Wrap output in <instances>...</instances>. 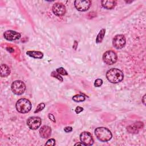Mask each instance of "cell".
Returning <instances> with one entry per match:
<instances>
[{
	"label": "cell",
	"instance_id": "cell-15",
	"mask_svg": "<svg viewBox=\"0 0 146 146\" xmlns=\"http://www.w3.org/2000/svg\"><path fill=\"white\" fill-rule=\"evenodd\" d=\"M1 77H6L10 74V68L6 64H2L0 67Z\"/></svg>",
	"mask_w": 146,
	"mask_h": 146
},
{
	"label": "cell",
	"instance_id": "cell-27",
	"mask_svg": "<svg viewBox=\"0 0 146 146\" xmlns=\"http://www.w3.org/2000/svg\"><path fill=\"white\" fill-rule=\"evenodd\" d=\"M75 145H84L82 143H76V144H75Z\"/></svg>",
	"mask_w": 146,
	"mask_h": 146
},
{
	"label": "cell",
	"instance_id": "cell-12",
	"mask_svg": "<svg viewBox=\"0 0 146 146\" xmlns=\"http://www.w3.org/2000/svg\"><path fill=\"white\" fill-rule=\"evenodd\" d=\"M143 123L141 121H137L134 124L127 127V131L129 133H138L139 131L143 128Z\"/></svg>",
	"mask_w": 146,
	"mask_h": 146
},
{
	"label": "cell",
	"instance_id": "cell-4",
	"mask_svg": "<svg viewBox=\"0 0 146 146\" xmlns=\"http://www.w3.org/2000/svg\"><path fill=\"white\" fill-rule=\"evenodd\" d=\"M103 60L104 62L108 65L115 63L117 60V56L115 52L112 50L106 51L103 55Z\"/></svg>",
	"mask_w": 146,
	"mask_h": 146
},
{
	"label": "cell",
	"instance_id": "cell-8",
	"mask_svg": "<svg viewBox=\"0 0 146 146\" xmlns=\"http://www.w3.org/2000/svg\"><path fill=\"white\" fill-rule=\"evenodd\" d=\"M42 120L39 117L32 116L30 117L27 120V124L31 129H36L41 124Z\"/></svg>",
	"mask_w": 146,
	"mask_h": 146
},
{
	"label": "cell",
	"instance_id": "cell-3",
	"mask_svg": "<svg viewBox=\"0 0 146 146\" xmlns=\"http://www.w3.org/2000/svg\"><path fill=\"white\" fill-rule=\"evenodd\" d=\"M16 109L20 113H27L31 109V103L27 99H20L16 103Z\"/></svg>",
	"mask_w": 146,
	"mask_h": 146
},
{
	"label": "cell",
	"instance_id": "cell-7",
	"mask_svg": "<svg viewBox=\"0 0 146 146\" xmlns=\"http://www.w3.org/2000/svg\"><path fill=\"white\" fill-rule=\"evenodd\" d=\"M126 40L124 36L122 34L115 35L112 39V44L116 49L122 48L125 44Z\"/></svg>",
	"mask_w": 146,
	"mask_h": 146
},
{
	"label": "cell",
	"instance_id": "cell-10",
	"mask_svg": "<svg viewBox=\"0 0 146 146\" xmlns=\"http://www.w3.org/2000/svg\"><path fill=\"white\" fill-rule=\"evenodd\" d=\"M52 10L53 13L58 17H60L64 15L66 11L65 6L63 3L59 2L54 4Z\"/></svg>",
	"mask_w": 146,
	"mask_h": 146
},
{
	"label": "cell",
	"instance_id": "cell-21",
	"mask_svg": "<svg viewBox=\"0 0 146 146\" xmlns=\"http://www.w3.org/2000/svg\"><path fill=\"white\" fill-rule=\"evenodd\" d=\"M103 84V80L101 79H98L96 80H95V82H94V86L95 87H100Z\"/></svg>",
	"mask_w": 146,
	"mask_h": 146
},
{
	"label": "cell",
	"instance_id": "cell-24",
	"mask_svg": "<svg viewBox=\"0 0 146 146\" xmlns=\"http://www.w3.org/2000/svg\"><path fill=\"white\" fill-rule=\"evenodd\" d=\"M83 108L82 107H76V108L75 110V112L76 113H79L80 112L83 111Z\"/></svg>",
	"mask_w": 146,
	"mask_h": 146
},
{
	"label": "cell",
	"instance_id": "cell-14",
	"mask_svg": "<svg viewBox=\"0 0 146 146\" xmlns=\"http://www.w3.org/2000/svg\"><path fill=\"white\" fill-rule=\"evenodd\" d=\"M103 7L106 9H112L116 5V2L112 0L102 1L101 2Z\"/></svg>",
	"mask_w": 146,
	"mask_h": 146
},
{
	"label": "cell",
	"instance_id": "cell-25",
	"mask_svg": "<svg viewBox=\"0 0 146 146\" xmlns=\"http://www.w3.org/2000/svg\"><path fill=\"white\" fill-rule=\"evenodd\" d=\"M64 130L66 132H70L72 131V128L71 127H66L64 128Z\"/></svg>",
	"mask_w": 146,
	"mask_h": 146
},
{
	"label": "cell",
	"instance_id": "cell-26",
	"mask_svg": "<svg viewBox=\"0 0 146 146\" xmlns=\"http://www.w3.org/2000/svg\"><path fill=\"white\" fill-rule=\"evenodd\" d=\"M48 117L50 118V119L51 120H52L53 121H55V119H54V116L52 115V114H51V113H50L49 115H48Z\"/></svg>",
	"mask_w": 146,
	"mask_h": 146
},
{
	"label": "cell",
	"instance_id": "cell-9",
	"mask_svg": "<svg viewBox=\"0 0 146 146\" xmlns=\"http://www.w3.org/2000/svg\"><path fill=\"white\" fill-rule=\"evenodd\" d=\"M80 139L84 145H91L94 144L92 135L88 132H83L80 135Z\"/></svg>",
	"mask_w": 146,
	"mask_h": 146
},
{
	"label": "cell",
	"instance_id": "cell-6",
	"mask_svg": "<svg viewBox=\"0 0 146 146\" xmlns=\"http://www.w3.org/2000/svg\"><path fill=\"white\" fill-rule=\"evenodd\" d=\"M75 7L80 11H85L89 9L91 6V2L89 0H76L74 2Z\"/></svg>",
	"mask_w": 146,
	"mask_h": 146
},
{
	"label": "cell",
	"instance_id": "cell-1",
	"mask_svg": "<svg viewBox=\"0 0 146 146\" xmlns=\"http://www.w3.org/2000/svg\"><path fill=\"white\" fill-rule=\"evenodd\" d=\"M106 78L110 82L112 83H117L123 79L124 75L120 70L113 68L107 71Z\"/></svg>",
	"mask_w": 146,
	"mask_h": 146
},
{
	"label": "cell",
	"instance_id": "cell-16",
	"mask_svg": "<svg viewBox=\"0 0 146 146\" xmlns=\"http://www.w3.org/2000/svg\"><path fill=\"white\" fill-rule=\"evenodd\" d=\"M26 54L31 57L36 59H41L43 56V54L42 52L36 51H28L26 52Z\"/></svg>",
	"mask_w": 146,
	"mask_h": 146
},
{
	"label": "cell",
	"instance_id": "cell-2",
	"mask_svg": "<svg viewBox=\"0 0 146 146\" xmlns=\"http://www.w3.org/2000/svg\"><path fill=\"white\" fill-rule=\"evenodd\" d=\"M96 137L102 142L109 141L112 138L111 132L106 127H98L95 130Z\"/></svg>",
	"mask_w": 146,
	"mask_h": 146
},
{
	"label": "cell",
	"instance_id": "cell-13",
	"mask_svg": "<svg viewBox=\"0 0 146 146\" xmlns=\"http://www.w3.org/2000/svg\"><path fill=\"white\" fill-rule=\"evenodd\" d=\"M40 136L43 138H48L51 134V129L48 125H43L39 129Z\"/></svg>",
	"mask_w": 146,
	"mask_h": 146
},
{
	"label": "cell",
	"instance_id": "cell-18",
	"mask_svg": "<svg viewBox=\"0 0 146 146\" xmlns=\"http://www.w3.org/2000/svg\"><path fill=\"white\" fill-rule=\"evenodd\" d=\"M85 97L84 96L80 95V94H78V95H75L72 97V99L74 101L76 102H83L85 100Z\"/></svg>",
	"mask_w": 146,
	"mask_h": 146
},
{
	"label": "cell",
	"instance_id": "cell-5",
	"mask_svg": "<svg viewBox=\"0 0 146 146\" xmlns=\"http://www.w3.org/2000/svg\"><path fill=\"white\" fill-rule=\"evenodd\" d=\"M11 88L13 93L19 95L24 93L26 90V85L21 80H15L11 84Z\"/></svg>",
	"mask_w": 146,
	"mask_h": 146
},
{
	"label": "cell",
	"instance_id": "cell-17",
	"mask_svg": "<svg viewBox=\"0 0 146 146\" xmlns=\"http://www.w3.org/2000/svg\"><path fill=\"white\" fill-rule=\"evenodd\" d=\"M105 33H106V30L104 29H102L99 33V34L97 35L96 39V42L99 43H101L102 41L103 40L104 35H105Z\"/></svg>",
	"mask_w": 146,
	"mask_h": 146
},
{
	"label": "cell",
	"instance_id": "cell-23",
	"mask_svg": "<svg viewBox=\"0 0 146 146\" xmlns=\"http://www.w3.org/2000/svg\"><path fill=\"white\" fill-rule=\"evenodd\" d=\"M55 144V140L54 139H49L45 144L46 145H54Z\"/></svg>",
	"mask_w": 146,
	"mask_h": 146
},
{
	"label": "cell",
	"instance_id": "cell-28",
	"mask_svg": "<svg viewBox=\"0 0 146 146\" xmlns=\"http://www.w3.org/2000/svg\"><path fill=\"white\" fill-rule=\"evenodd\" d=\"M145 99V95H144V96H143V103H144V104H145V102H144V99Z\"/></svg>",
	"mask_w": 146,
	"mask_h": 146
},
{
	"label": "cell",
	"instance_id": "cell-20",
	"mask_svg": "<svg viewBox=\"0 0 146 146\" xmlns=\"http://www.w3.org/2000/svg\"><path fill=\"white\" fill-rule=\"evenodd\" d=\"M44 107H45L44 103H40L38 105V106H37V107L36 108V110L34 111V112L36 113V112H38L42 111L44 108Z\"/></svg>",
	"mask_w": 146,
	"mask_h": 146
},
{
	"label": "cell",
	"instance_id": "cell-19",
	"mask_svg": "<svg viewBox=\"0 0 146 146\" xmlns=\"http://www.w3.org/2000/svg\"><path fill=\"white\" fill-rule=\"evenodd\" d=\"M56 71L59 74H61L63 75H67V71L63 68V67H60L56 69Z\"/></svg>",
	"mask_w": 146,
	"mask_h": 146
},
{
	"label": "cell",
	"instance_id": "cell-11",
	"mask_svg": "<svg viewBox=\"0 0 146 146\" xmlns=\"http://www.w3.org/2000/svg\"><path fill=\"white\" fill-rule=\"evenodd\" d=\"M3 36L6 39L10 41L18 40L21 38V34L13 30L6 31L3 34Z\"/></svg>",
	"mask_w": 146,
	"mask_h": 146
},
{
	"label": "cell",
	"instance_id": "cell-22",
	"mask_svg": "<svg viewBox=\"0 0 146 146\" xmlns=\"http://www.w3.org/2000/svg\"><path fill=\"white\" fill-rule=\"evenodd\" d=\"M51 76H54V77H55V78H56L62 81V82L63 81L62 78L59 75V74L58 72H56L53 71V72H52V74H51Z\"/></svg>",
	"mask_w": 146,
	"mask_h": 146
}]
</instances>
